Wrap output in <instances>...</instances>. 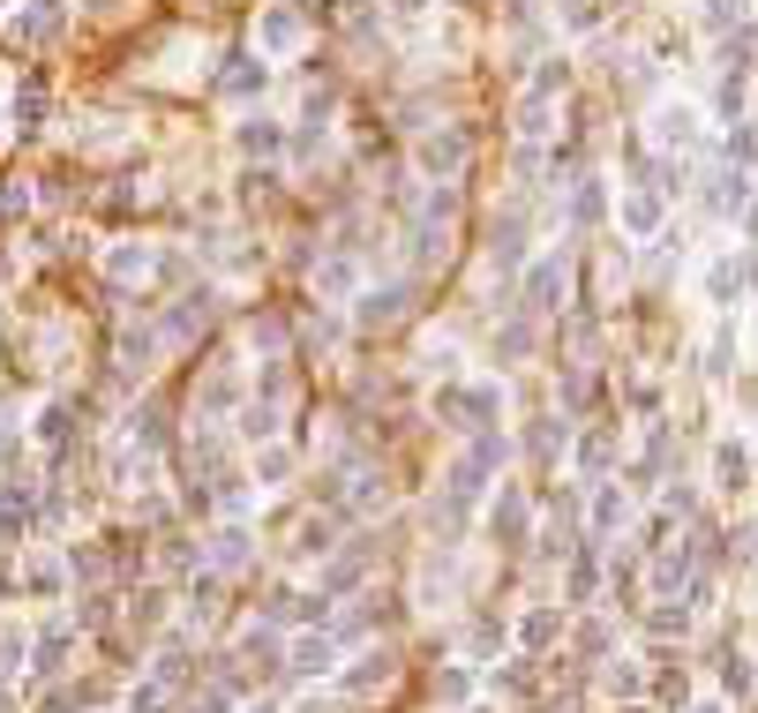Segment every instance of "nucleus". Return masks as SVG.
<instances>
[{
	"label": "nucleus",
	"instance_id": "nucleus-4",
	"mask_svg": "<svg viewBox=\"0 0 758 713\" xmlns=\"http://www.w3.org/2000/svg\"><path fill=\"white\" fill-rule=\"evenodd\" d=\"M106 271H113V278H143V271H151V249H113Z\"/></svg>",
	"mask_w": 758,
	"mask_h": 713
},
{
	"label": "nucleus",
	"instance_id": "nucleus-2",
	"mask_svg": "<svg viewBox=\"0 0 758 713\" xmlns=\"http://www.w3.org/2000/svg\"><path fill=\"white\" fill-rule=\"evenodd\" d=\"M23 586L39 593V601H53V593L68 586V571H61V563H53V556H39V563H31V571H23Z\"/></svg>",
	"mask_w": 758,
	"mask_h": 713
},
{
	"label": "nucleus",
	"instance_id": "nucleus-9",
	"mask_svg": "<svg viewBox=\"0 0 758 713\" xmlns=\"http://www.w3.org/2000/svg\"><path fill=\"white\" fill-rule=\"evenodd\" d=\"M255 713H271V706H255Z\"/></svg>",
	"mask_w": 758,
	"mask_h": 713
},
{
	"label": "nucleus",
	"instance_id": "nucleus-3",
	"mask_svg": "<svg viewBox=\"0 0 758 713\" xmlns=\"http://www.w3.org/2000/svg\"><path fill=\"white\" fill-rule=\"evenodd\" d=\"M23 676V624H0V683Z\"/></svg>",
	"mask_w": 758,
	"mask_h": 713
},
{
	"label": "nucleus",
	"instance_id": "nucleus-7",
	"mask_svg": "<svg viewBox=\"0 0 758 713\" xmlns=\"http://www.w3.org/2000/svg\"><path fill=\"white\" fill-rule=\"evenodd\" d=\"M128 713H166V683H143V691L128 699Z\"/></svg>",
	"mask_w": 758,
	"mask_h": 713
},
{
	"label": "nucleus",
	"instance_id": "nucleus-5",
	"mask_svg": "<svg viewBox=\"0 0 758 713\" xmlns=\"http://www.w3.org/2000/svg\"><path fill=\"white\" fill-rule=\"evenodd\" d=\"M556 286H563V263H541V271H534V286H526L534 308H556Z\"/></svg>",
	"mask_w": 758,
	"mask_h": 713
},
{
	"label": "nucleus",
	"instance_id": "nucleus-6",
	"mask_svg": "<svg viewBox=\"0 0 758 713\" xmlns=\"http://www.w3.org/2000/svg\"><path fill=\"white\" fill-rule=\"evenodd\" d=\"M294 669H300V676L331 669V646H323V638H300V646H294Z\"/></svg>",
	"mask_w": 758,
	"mask_h": 713
},
{
	"label": "nucleus",
	"instance_id": "nucleus-8",
	"mask_svg": "<svg viewBox=\"0 0 758 713\" xmlns=\"http://www.w3.org/2000/svg\"><path fill=\"white\" fill-rule=\"evenodd\" d=\"M23 210H31V188L8 180V188H0V218H23Z\"/></svg>",
	"mask_w": 758,
	"mask_h": 713
},
{
	"label": "nucleus",
	"instance_id": "nucleus-1",
	"mask_svg": "<svg viewBox=\"0 0 758 713\" xmlns=\"http://www.w3.org/2000/svg\"><path fill=\"white\" fill-rule=\"evenodd\" d=\"M61 23H68V8H61V0H31V8L15 15V31H23V39H53Z\"/></svg>",
	"mask_w": 758,
	"mask_h": 713
}]
</instances>
